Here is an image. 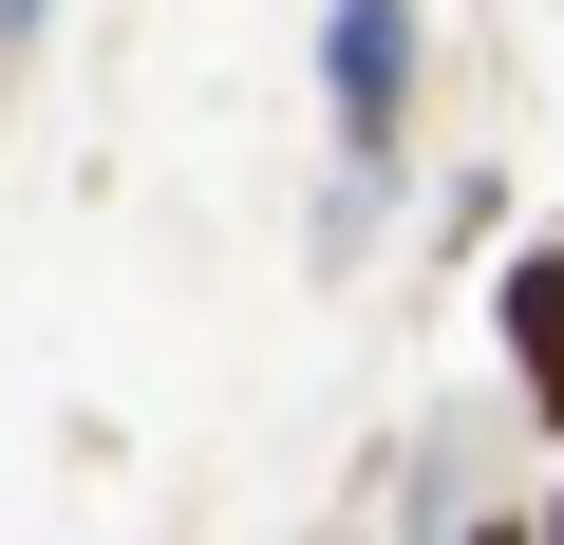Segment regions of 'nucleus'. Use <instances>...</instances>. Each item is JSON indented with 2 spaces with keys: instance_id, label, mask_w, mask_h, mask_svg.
I'll return each mask as SVG.
<instances>
[{
  "instance_id": "nucleus-2",
  "label": "nucleus",
  "mask_w": 564,
  "mask_h": 545,
  "mask_svg": "<svg viewBox=\"0 0 564 545\" xmlns=\"http://www.w3.org/2000/svg\"><path fill=\"white\" fill-rule=\"evenodd\" d=\"M508 339H527V395L564 414V244H545V263H527V283H508Z\"/></svg>"
},
{
  "instance_id": "nucleus-3",
  "label": "nucleus",
  "mask_w": 564,
  "mask_h": 545,
  "mask_svg": "<svg viewBox=\"0 0 564 545\" xmlns=\"http://www.w3.org/2000/svg\"><path fill=\"white\" fill-rule=\"evenodd\" d=\"M489 545H508V526H489Z\"/></svg>"
},
{
  "instance_id": "nucleus-1",
  "label": "nucleus",
  "mask_w": 564,
  "mask_h": 545,
  "mask_svg": "<svg viewBox=\"0 0 564 545\" xmlns=\"http://www.w3.org/2000/svg\"><path fill=\"white\" fill-rule=\"evenodd\" d=\"M321 57H339V113H358V151H377V132H395V57H414V20H395V0H339Z\"/></svg>"
}]
</instances>
